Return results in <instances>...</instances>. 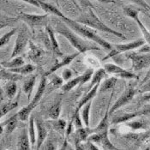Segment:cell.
Returning a JSON list of instances; mask_svg holds the SVG:
<instances>
[{"mask_svg":"<svg viewBox=\"0 0 150 150\" xmlns=\"http://www.w3.org/2000/svg\"><path fill=\"white\" fill-rule=\"evenodd\" d=\"M28 42V35L27 34V31L25 30V28H22L20 29L19 34L17 35L15 46H14V49H13V52H12L11 56V59L19 56L23 52V50L25 49Z\"/></svg>","mask_w":150,"mask_h":150,"instance_id":"10","label":"cell"},{"mask_svg":"<svg viewBox=\"0 0 150 150\" xmlns=\"http://www.w3.org/2000/svg\"><path fill=\"white\" fill-rule=\"evenodd\" d=\"M130 1H132V2L135 3L136 4L141 6V7H142L143 10H145V11H148V9H149V5L144 0H130Z\"/></svg>","mask_w":150,"mask_h":150,"instance_id":"42","label":"cell"},{"mask_svg":"<svg viewBox=\"0 0 150 150\" xmlns=\"http://www.w3.org/2000/svg\"><path fill=\"white\" fill-rule=\"evenodd\" d=\"M87 149H99V148L95 147L93 144L92 143V142L90 141H88V144H87Z\"/></svg>","mask_w":150,"mask_h":150,"instance_id":"48","label":"cell"},{"mask_svg":"<svg viewBox=\"0 0 150 150\" xmlns=\"http://www.w3.org/2000/svg\"><path fill=\"white\" fill-rule=\"evenodd\" d=\"M19 117H18V114H15L12 116L11 117H10L9 119H7L4 122L1 123V133H3L4 131V127L5 126V131L7 134H11L12 132L15 130V129L16 128L17 125V121H18Z\"/></svg>","mask_w":150,"mask_h":150,"instance_id":"17","label":"cell"},{"mask_svg":"<svg viewBox=\"0 0 150 150\" xmlns=\"http://www.w3.org/2000/svg\"><path fill=\"white\" fill-rule=\"evenodd\" d=\"M149 79H150V68H149V71H148V73L146 74L145 77L143 78V80H142V82H141V85H142L144 82H146V81H148V80H149ZM141 85H140V86H141Z\"/></svg>","mask_w":150,"mask_h":150,"instance_id":"49","label":"cell"},{"mask_svg":"<svg viewBox=\"0 0 150 150\" xmlns=\"http://www.w3.org/2000/svg\"><path fill=\"white\" fill-rule=\"evenodd\" d=\"M23 75L11 71L10 69H1V79L9 81H17L22 80Z\"/></svg>","mask_w":150,"mask_h":150,"instance_id":"21","label":"cell"},{"mask_svg":"<svg viewBox=\"0 0 150 150\" xmlns=\"http://www.w3.org/2000/svg\"><path fill=\"white\" fill-rule=\"evenodd\" d=\"M150 91V79L146 82H144L142 85L140 86L139 93H147Z\"/></svg>","mask_w":150,"mask_h":150,"instance_id":"40","label":"cell"},{"mask_svg":"<svg viewBox=\"0 0 150 150\" xmlns=\"http://www.w3.org/2000/svg\"><path fill=\"white\" fill-rule=\"evenodd\" d=\"M71 121L73 122V124H74L75 127L76 128V129L82 128V122L81 121V118H80V115H79V113H76V114H74V113H73Z\"/></svg>","mask_w":150,"mask_h":150,"instance_id":"38","label":"cell"},{"mask_svg":"<svg viewBox=\"0 0 150 150\" xmlns=\"http://www.w3.org/2000/svg\"><path fill=\"white\" fill-rule=\"evenodd\" d=\"M141 101L142 102H147V101H150V91L147 92L141 99Z\"/></svg>","mask_w":150,"mask_h":150,"instance_id":"47","label":"cell"},{"mask_svg":"<svg viewBox=\"0 0 150 150\" xmlns=\"http://www.w3.org/2000/svg\"><path fill=\"white\" fill-rule=\"evenodd\" d=\"M100 3H104V4H116V1L114 0H97Z\"/></svg>","mask_w":150,"mask_h":150,"instance_id":"51","label":"cell"},{"mask_svg":"<svg viewBox=\"0 0 150 150\" xmlns=\"http://www.w3.org/2000/svg\"><path fill=\"white\" fill-rule=\"evenodd\" d=\"M3 89L4 91V94L6 95V97H8L10 100H12L14 99L16 93L17 92V85L16 81H9L4 85Z\"/></svg>","mask_w":150,"mask_h":150,"instance_id":"26","label":"cell"},{"mask_svg":"<svg viewBox=\"0 0 150 150\" xmlns=\"http://www.w3.org/2000/svg\"><path fill=\"white\" fill-rule=\"evenodd\" d=\"M48 13L45 15L21 13L18 17L20 20H23V22L28 24L30 27H46L48 22Z\"/></svg>","mask_w":150,"mask_h":150,"instance_id":"6","label":"cell"},{"mask_svg":"<svg viewBox=\"0 0 150 150\" xmlns=\"http://www.w3.org/2000/svg\"><path fill=\"white\" fill-rule=\"evenodd\" d=\"M149 102H150V101H149Z\"/></svg>","mask_w":150,"mask_h":150,"instance_id":"54","label":"cell"},{"mask_svg":"<svg viewBox=\"0 0 150 150\" xmlns=\"http://www.w3.org/2000/svg\"><path fill=\"white\" fill-rule=\"evenodd\" d=\"M17 31H18V28H12V30H11L10 32H8L7 34L3 35V36L1 37V40H0L1 43H0V46H4V45L8 44L9 41L11 40V37H13L14 35H16V33Z\"/></svg>","mask_w":150,"mask_h":150,"instance_id":"34","label":"cell"},{"mask_svg":"<svg viewBox=\"0 0 150 150\" xmlns=\"http://www.w3.org/2000/svg\"><path fill=\"white\" fill-rule=\"evenodd\" d=\"M99 143H100L102 145V148L104 149H117L108 138V131L100 134V142Z\"/></svg>","mask_w":150,"mask_h":150,"instance_id":"30","label":"cell"},{"mask_svg":"<svg viewBox=\"0 0 150 150\" xmlns=\"http://www.w3.org/2000/svg\"><path fill=\"white\" fill-rule=\"evenodd\" d=\"M72 75H73L72 71L69 69H64L63 71V73H62V76H63V79L64 80H69V78L72 76Z\"/></svg>","mask_w":150,"mask_h":150,"instance_id":"43","label":"cell"},{"mask_svg":"<svg viewBox=\"0 0 150 150\" xmlns=\"http://www.w3.org/2000/svg\"><path fill=\"white\" fill-rule=\"evenodd\" d=\"M150 149V147H149V149Z\"/></svg>","mask_w":150,"mask_h":150,"instance_id":"53","label":"cell"},{"mask_svg":"<svg viewBox=\"0 0 150 150\" xmlns=\"http://www.w3.org/2000/svg\"><path fill=\"white\" fill-rule=\"evenodd\" d=\"M106 74H107V73H106V71L105 70L104 68H103V69H99L98 70H96V71L93 73V75L92 78H91V81H90V84H89V86H88V91L91 90L96 84L100 83L101 80L105 76Z\"/></svg>","mask_w":150,"mask_h":150,"instance_id":"22","label":"cell"},{"mask_svg":"<svg viewBox=\"0 0 150 150\" xmlns=\"http://www.w3.org/2000/svg\"><path fill=\"white\" fill-rule=\"evenodd\" d=\"M99 87H100V83H99V84H96L91 90H89L88 92L87 93L81 98V100H80V101L77 103V107H76V111L74 112V114L79 113V111H80L81 108H82V106L85 104H87L88 101L92 100L93 99V97L96 95L98 90H99Z\"/></svg>","mask_w":150,"mask_h":150,"instance_id":"14","label":"cell"},{"mask_svg":"<svg viewBox=\"0 0 150 150\" xmlns=\"http://www.w3.org/2000/svg\"><path fill=\"white\" fill-rule=\"evenodd\" d=\"M10 69L11 71L13 72H16V73H18V74H21V75H28V74H31L34 70L35 69V66L33 64H23L20 67H17V68H13V69Z\"/></svg>","mask_w":150,"mask_h":150,"instance_id":"31","label":"cell"},{"mask_svg":"<svg viewBox=\"0 0 150 150\" xmlns=\"http://www.w3.org/2000/svg\"><path fill=\"white\" fill-rule=\"evenodd\" d=\"M138 116H141L140 112H130V113H125V114H122V115L117 116L114 117L112 120V125H117V124H121V123H125V122H127L129 120L134 118V117H137Z\"/></svg>","mask_w":150,"mask_h":150,"instance_id":"24","label":"cell"},{"mask_svg":"<svg viewBox=\"0 0 150 150\" xmlns=\"http://www.w3.org/2000/svg\"><path fill=\"white\" fill-rule=\"evenodd\" d=\"M92 105V100L88 101L87 104L82 106V112H81V117L83 124L86 127H89V119H90V109Z\"/></svg>","mask_w":150,"mask_h":150,"instance_id":"27","label":"cell"},{"mask_svg":"<svg viewBox=\"0 0 150 150\" xmlns=\"http://www.w3.org/2000/svg\"><path fill=\"white\" fill-rule=\"evenodd\" d=\"M63 80L64 79H61L60 77H58V76L54 75L52 80L51 81V83L48 85L49 90L52 91L53 89H56V88H58L62 87L63 86Z\"/></svg>","mask_w":150,"mask_h":150,"instance_id":"36","label":"cell"},{"mask_svg":"<svg viewBox=\"0 0 150 150\" xmlns=\"http://www.w3.org/2000/svg\"><path fill=\"white\" fill-rule=\"evenodd\" d=\"M35 125H36V130H37L36 149H40L47 137V130L45 126V124L41 118H36Z\"/></svg>","mask_w":150,"mask_h":150,"instance_id":"13","label":"cell"},{"mask_svg":"<svg viewBox=\"0 0 150 150\" xmlns=\"http://www.w3.org/2000/svg\"><path fill=\"white\" fill-rule=\"evenodd\" d=\"M128 126L132 128L133 129H139L144 128V124L140 122V121H136V122H133V123H129Z\"/></svg>","mask_w":150,"mask_h":150,"instance_id":"41","label":"cell"},{"mask_svg":"<svg viewBox=\"0 0 150 150\" xmlns=\"http://www.w3.org/2000/svg\"><path fill=\"white\" fill-rule=\"evenodd\" d=\"M46 32L48 34L49 36V39H50V43H51V46H52V50L53 52V53L57 56H63V53L62 52L60 51V48L58 46V41H57V39L55 37L54 35V30L50 27V26H46Z\"/></svg>","mask_w":150,"mask_h":150,"instance_id":"16","label":"cell"},{"mask_svg":"<svg viewBox=\"0 0 150 150\" xmlns=\"http://www.w3.org/2000/svg\"><path fill=\"white\" fill-rule=\"evenodd\" d=\"M55 30L58 34L63 35L64 38H66L72 46H74L81 53H84L88 51H92V50H96V51L100 50L99 46L84 40L76 34H75L73 31H71L69 27L67 26V24L62 20L60 21V23L59 22L57 23L55 26Z\"/></svg>","mask_w":150,"mask_h":150,"instance_id":"1","label":"cell"},{"mask_svg":"<svg viewBox=\"0 0 150 150\" xmlns=\"http://www.w3.org/2000/svg\"><path fill=\"white\" fill-rule=\"evenodd\" d=\"M21 1H23L25 3H28L31 5H34L35 7H38V8H40V5L38 2V0H21Z\"/></svg>","mask_w":150,"mask_h":150,"instance_id":"46","label":"cell"},{"mask_svg":"<svg viewBox=\"0 0 150 150\" xmlns=\"http://www.w3.org/2000/svg\"><path fill=\"white\" fill-rule=\"evenodd\" d=\"M17 149L20 150H29L32 149L28 131H27L25 128L23 129V130L20 134L19 140L17 142Z\"/></svg>","mask_w":150,"mask_h":150,"instance_id":"15","label":"cell"},{"mask_svg":"<svg viewBox=\"0 0 150 150\" xmlns=\"http://www.w3.org/2000/svg\"><path fill=\"white\" fill-rule=\"evenodd\" d=\"M38 2H39V4H40V8H41L43 11H45L46 13L55 15V16H58V18H61V19H63V18L65 17V16H64L62 12L60 11L58 8H56L55 6L52 5V4H48V3H46V2H44V1H42V0H38Z\"/></svg>","mask_w":150,"mask_h":150,"instance_id":"19","label":"cell"},{"mask_svg":"<svg viewBox=\"0 0 150 150\" xmlns=\"http://www.w3.org/2000/svg\"><path fill=\"white\" fill-rule=\"evenodd\" d=\"M18 106V102H7V103H3L1 105V109H0V117H3L7 113H9L13 109Z\"/></svg>","mask_w":150,"mask_h":150,"instance_id":"33","label":"cell"},{"mask_svg":"<svg viewBox=\"0 0 150 150\" xmlns=\"http://www.w3.org/2000/svg\"><path fill=\"white\" fill-rule=\"evenodd\" d=\"M148 11H150V6L149 7V9H148Z\"/></svg>","mask_w":150,"mask_h":150,"instance_id":"52","label":"cell"},{"mask_svg":"<svg viewBox=\"0 0 150 150\" xmlns=\"http://www.w3.org/2000/svg\"><path fill=\"white\" fill-rule=\"evenodd\" d=\"M124 11L125 12V14L129 16V17H131L133 20L136 21V23H137L140 30L142 31L143 37H144V40H146V42L150 46V33L149 31L147 29V28L144 26V24L141 22L140 18L138 16L139 10H136V9H133V8H129V7H125Z\"/></svg>","mask_w":150,"mask_h":150,"instance_id":"11","label":"cell"},{"mask_svg":"<svg viewBox=\"0 0 150 150\" xmlns=\"http://www.w3.org/2000/svg\"><path fill=\"white\" fill-rule=\"evenodd\" d=\"M35 81H36V76H30L29 77H28L26 79V81L23 83V92L27 94L28 100H30L32 92H33V88L35 87Z\"/></svg>","mask_w":150,"mask_h":150,"instance_id":"20","label":"cell"},{"mask_svg":"<svg viewBox=\"0 0 150 150\" xmlns=\"http://www.w3.org/2000/svg\"><path fill=\"white\" fill-rule=\"evenodd\" d=\"M80 4L82 6V8L86 9V8H88V7H91L93 8V4L92 3L89 1V0H77Z\"/></svg>","mask_w":150,"mask_h":150,"instance_id":"45","label":"cell"},{"mask_svg":"<svg viewBox=\"0 0 150 150\" xmlns=\"http://www.w3.org/2000/svg\"><path fill=\"white\" fill-rule=\"evenodd\" d=\"M76 22H78L79 23H81L85 26H88L91 28L93 29H96V30H99V31H101V32H104V33H107V34H111V35H113L118 37V38H121L123 40H125L126 37L123 34L113 30L112 28H109L108 26H106L95 14L94 12L93 11L92 8L91 7H88V8H86L85 11L82 12L81 16L76 20Z\"/></svg>","mask_w":150,"mask_h":150,"instance_id":"2","label":"cell"},{"mask_svg":"<svg viewBox=\"0 0 150 150\" xmlns=\"http://www.w3.org/2000/svg\"><path fill=\"white\" fill-rule=\"evenodd\" d=\"M117 81V77H110L108 79H105L101 85H100L99 87V92L104 93L107 90H110V89H112L116 85V82Z\"/></svg>","mask_w":150,"mask_h":150,"instance_id":"28","label":"cell"},{"mask_svg":"<svg viewBox=\"0 0 150 150\" xmlns=\"http://www.w3.org/2000/svg\"><path fill=\"white\" fill-rule=\"evenodd\" d=\"M93 73L94 72H93V70L92 69L86 70L81 76H79L77 77H75V78L69 80L67 83L64 84L61 87V89L64 92H69L72 88L76 87L77 85H83L84 83H86L87 81H89L92 78Z\"/></svg>","mask_w":150,"mask_h":150,"instance_id":"8","label":"cell"},{"mask_svg":"<svg viewBox=\"0 0 150 150\" xmlns=\"http://www.w3.org/2000/svg\"><path fill=\"white\" fill-rule=\"evenodd\" d=\"M144 40L142 39H138L137 40L131 41L129 43H126V44H116L114 46H112V49L110 51V52L107 54V56H105L102 61H105L108 58H113L114 56H117L122 52H129L134 49H137L139 47H141L142 46H143L145 44Z\"/></svg>","mask_w":150,"mask_h":150,"instance_id":"5","label":"cell"},{"mask_svg":"<svg viewBox=\"0 0 150 150\" xmlns=\"http://www.w3.org/2000/svg\"><path fill=\"white\" fill-rule=\"evenodd\" d=\"M61 109H62V101L61 100H58L49 108L48 117L52 120L58 119L59 118V116L61 113Z\"/></svg>","mask_w":150,"mask_h":150,"instance_id":"23","label":"cell"},{"mask_svg":"<svg viewBox=\"0 0 150 150\" xmlns=\"http://www.w3.org/2000/svg\"><path fill=\"white\" fill-rule=\"evenodd\" d=\"M137 93V90L133 88V87H129L125 90V92L123 93L119 98L116 100V102L112 106V108L109 110V114L112 115L119 108H121L122 106L127 105L135 96V94Z\"/></svg>","mask_w":150,"mask_h":150,"instance_id":"7","label":"cell"},{"mask_svg":"<svg viewBox=\"0 0 150 150\" xmlns=\"http://www.w3.org/2000/svg\"><path fill=\"white\" fill-rule=\"evenodd\" d=\"M66 125H67L66 121L64 120V119L58 118V119L53 120V122H52V128H53V129H55L58 132L64 131L65 129V128H66Z\"/></svg>","mask_w":150,"mask_h":150,"instance_id":"35","label":"cell"},{"mask_svg":"<svg viewBox=\"0 0 150 150\" xmlns=\"http://www.w3.org/2000/svg\"><path fill=\"white\" fill-rule=\"evenodd\" d=\"M61 19V18H60ZM62 21H64V23L67 24V26L70 28L72 30H74L76 33L79 34V35H82L89 40H93V42L99 44L100 46H101L105 50H109L111 51L112 49V46L107 42L106 40H105L103 38H101L100 36L97 35L96 33H94V31H93L91 28H89V27L85 26L81 23H79L76 22V20L70 19L69 17L65 16L64 18L61 19Z\"/></svg>","mask_w":150,"mask_h":150,"instance_id":"3","label":"cell"},{"mask_svg":"<svg viewBox=\"0 0 150 150\" xmlns=\"http://www.w3.org/2000/svg\"><path fill=\"white\" fill-rule=\"evenodd\" d=\"M80 54H81V52L77 51V52H75V53H72V54H69V55L65 56L64 58H63V59H62L61 61L56 62L50 69H48V71L45 73V76L47 77V76H49L50 75L53 74L56 70H58V69H59L60 68H62V67H64V66H65V65L69 64L75 58H76L77 56H79Z\"/></svg>","mask_w":150,"mask_h":150,"instance_id":"12","label":"cell"},{"mask_svg":"<svg viewBox=\"0 0 150 150\" xmlns=\"http://www.w3.org/2000/svg\"><path fill=\"white\" fill-rule=\"evenodd\" d=\"M118 77L120 78H124V79H138V76L134 74L133 72H130V71H128L126 69H125V71L123 73H121Z\"/></svg>","mask_w":150,"mask_h":150,"instance_id":"37","label":"cell"},{"mask_svg":"<svg viewBox=\"0 0 150 150\" xmlns=\"http://www.w3.org/2000/svg\"><path fill=\"white\" fill-rule=\"evenodd\" d=\"M105 70L107 74H114L117 76H118L121 73L125 71V69L113 64H106L104 65Z\"/></svg>","mask_w":150,"mask_h":150,"instance_id":"32","label":"cell"},{"mask_svg":"<svg viewBox=\"0 0 150 150\" xmlns=\"http://www.w3.org/2000/svg\"><path fill=\"white\" fill-rule=\"evenodd\" d=\"M18 20H20L19 17H17V18H9V17H6V16H5V20H4V18L2 16V17H1V24H4V23H5V24H4L1 28H3L4 26H5V27H6V26H11V25H12L14 23H16Z\"/></svg>","mask_w":150,"mask_h":150,"instance_id":"39","label":"cell"},{"mask_svg":"<svg viewBox=\"0 0 150 150\" xmlns=\"http://www.w3.org/2000/svg\"><path fill=\"white\" fill-rule=\"evenodd\" d=\"M141 115H149L150 114V104H147L145 105L142 110L139 111Z\"/></svg>","mask_w":150,"mask_h":150,"instance_id":"44","label":"cell"},{"mask_svg":"<svg viewBox=\"0 0 150 150\" xmlns=\"http://www.w3.org/2000/svg\"><path fill=\"white\" fill-rule=\"evenodd\" d=\"M36 125H35V117L32 116L29 118V125H28V134L30 137V141H31V145L32 147H34L35 142H37V137H36Z\"/></svg>","mask_w":150,"mask_h":150,"instance_id":"29","label":"cell"},{"mask_svg":"<svg viewBox=\"0 0 150 150\" xmlns=\"http://www.w3.org/2000/svg\"><path fill=\"white\" fill-rule=\"evenodd\" d=\"M46 149H55V147L53 146V144L52 143V142H47V146L46 147Z\"/></svg>","mask_w":150,"mask_h":150,"instance_id":"50","label":"cell"},{"mask_svg":"<svg viewBox=\"0 0 150 150\" xmlns=\"http://www.w3.org/2000/svg\"><path fill=\"white\" fill-rule=\"evenodd\" d=\"M46 76L44 75L42 77H41V81L40 82V85L38 87V89H37V92L35 93V96H34V99L30 101V103L27 106L23 107V109H21L19 112H18V117H19V120L21 121H26L28 119L29 116L31 112L35 109V107L37 106L38 103L40 102V100H41L45 90H46Z\"/></svg>","mask_w":150,"mask_h":150,"instance_id":"4","label":"cell"},{"mask_svg":"<svg viewBox=\"0 0 150 150\" xmlns=\"http://www.w3.org/2000/svg\"><path fill=\"white\" fill-rule=\"evenodd\" d=\"M24 59L23 57H16L10 61H2L1 62V65L6 69H13V68H17V67H20L24 64Z\"/></svg>","mask_w":150,"mask_h":150,"instance_id":"25","label":"cell"},{"mask_svg":"<svg viewBox=\"0 0 150 150\" xmlns=\"http://www.w3.org/2000/svg\"><path fill=\"white\" fill-rule=\"evenodd\" d=\"M109 110L107 108L106 112H105V114L103 117V118L101 119V121L99 123V125L93 129H90V133H98V134H100V133H104V132H107L108 131V127H109Z\"/></svg>","mask_w":150,"mask_h":150,"instance_id":"18","label":"cell"},{"mask_svg":"<svg viewBox=\"0 0 150 150\" xmlns=\"http://www.w3.org/2000/svg\"><path fill=\"white\" fill-rule=\"evenodd\" d=\"M127 58L132 61L133 69L136 71H139L150 67V53L147 54H136L129 53Z\"/></svg>","mask_w":150,"mask_h":150,"instance_id":"9","label":"cell"}]
</instances>
